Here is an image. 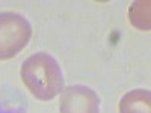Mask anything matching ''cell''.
I'll list each match as a JSON object with an SVG mask.
<instances>
[{
	"instance_id": "obj_6",
	"label": "cell",
	"mask_w": 151,
	"mask_h": 113,
	"mask_svg": "<svg viewBox=\"0 0 151 113\" xmlns=\"http://www.w3.org/2000/svg\"><path fill=\"white\" fill-rule=\"evenodd\" d=\"M0 113H26L20 104L0 97Z\"/></svg>"
},
{
	"instance_id": "obj_1",
	"label": "cell",
	"mask_w": 151,
	"mask_h": 113,
	"mask_svg": "<svg viewBox=\"0 0 151 113\" xmlns=\"http://www.w3.org/2000/svg\"><path fill=\"white\" fill-rule=\"evenodd\" d=\"M20 77L27 91L41 101H50L64 91V72L59 62L45 51H38L23 62Z\"/></svg>"
},
{
	"instance_id": "obj_3",
	"label": "cell",
	"mask_w": 151,
	"mask_h": 113,
	"mask_svg": "<svg viewBox=\"0 0 151 113\" xmlns=\"http://www.w3.org/2000/svg\"><path fill=\"white\" fill-rule=\"evenodd\" d=\"M60 113H100V97L85 84L64 87L59 101Z\"/></svg>"
},
{
	"instance_id": "obj_5",
	"label": "cell",
	"mask_w": 151,
	"mask_h": 113,
	"mask_svg": "<svg viewBox=\"0 0 151 113\" xmlns=\"http://www.w3.org/2000/svg\"><path fill=\"white\" fill-rule=\"evenodd\" d=\"M150 12H151L150 0H137V2H133L129 8L130 24L139 30H150V27H151Z\"/></svg>"
},
{
	"instance_id": "obj_4",
	"label": "cell",
	"mask_w": 151,
	"mask_h": 113,
	"mask_svg": "<svg viewBox=\"0 0 151 113\" xmlns=\"http://www.w3.org/2000/svg\"><path fill=\"white\" fill-rule=\"evenodd\" d=\"M119 113H151V92L133 89L119 99Z\"/></svg>"
},
{
	"instance_id": "obj_2",
	"label": "cell",
	"mask_w": 151,
	"mask_h": 113,
	"mask_svg": "<svg viewBox=\"0 0 151 113\" xmlns=\"http://www.w3.org/2000/svg\"><path fill=\"white\" fill-rule=\"evenodd\" d=\"M32 38L29 20L17 12H0V60L15 57Z\"/></svg>"
}]
</instances>
